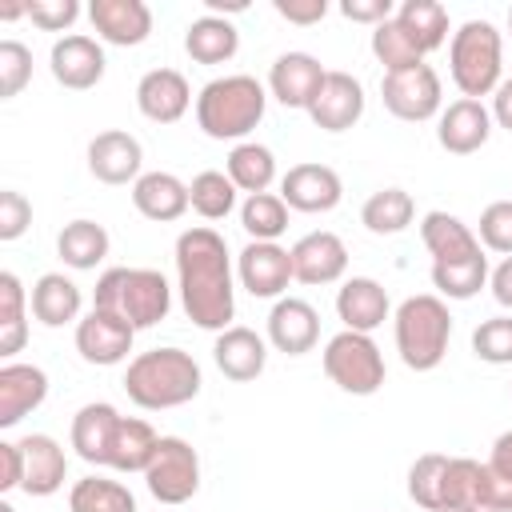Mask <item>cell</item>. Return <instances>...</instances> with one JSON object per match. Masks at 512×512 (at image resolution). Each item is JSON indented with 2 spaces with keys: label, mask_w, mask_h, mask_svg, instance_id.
<instances>
[{
  "label": "cell",
  "mask_w": 512,
  "mask_h": 512,
  "mask_svg": "<svg viewBox=\"0 0 512 512\" xmlns=\"http://www.w3.org/2000/svg\"><path fill=\"white\" fill-rule=\"evenodd\" d=\"M176 292L184 316L204 332L232 328L236 316V276L228 244L216 228L196 224L176 236Z\"/></svg>",
  "instance_id": "6da1fadb"
},
{
  "label": "cell",
  "mask_w": 512,
  "mask_h": 512,
  "mask_svg": "<svg viewBox=\"0 0 512 512\" xmlns=\"http://www.w3.org/2000/svg\"><path fill=\"white\" fill-rule=\"evenodd\" d=\"M200 384H204V372L192 360V352H184V348L140 352L124 372L128 400L148 412H164V408H180V404L196 400Z\"/></svg>",
  "instance_id": "7a4b0ae2"
},
{
  "label": "cell",
  "mask_w": 512,
  "mask_h": 512,
  "mask_svg": "<svg viewBox=\"0 0 512 512\" xmlns=\"http://www.w3.org/2000/svg\"><path fill=\"white\" fill-rule=\"evenodd\" d=\"M264 108H268V88L248 72H232V76H216L200 88L196 124L212 140L244 144V136L264 120Z\"/></svg>",
  "instance_id": "3957f363"
},
{
  "label": "cell",
  "mask_w": 512,
  "mask_h": 512,
  "mask_svg": "<svg viewBox=\"0 0 512 512\" xmlns=\"http://www.w3.org/2000/svg\"><path fill=\"white\" fill-rule=\"evenodd\" d=\"M92 308L116 312L120 320H128L140 332V328L160 324L172 312V288H168L164 272H156V268H108L96 280Z\"/></svg>",
  "instance_id": "277c9868"
},
{
  "label": "cell",
  "mask_w": 512,
  "mask_h": 512,
  "mask_svg": "<svg viewBox=\"0 0 512 512\" xmlns=\"http://www.w3.org/2000/svg\"><path fill=\"white\" fill-rule=\"evenodd\" d=\"M392 336H396V352L412 372H432L440 368L448 340H452V316L448 304L432 292L408 296L396 316H392Z\"/></svg>",
  "instance_id": "5b68a950"
},
{
  "label": "cell",
  "mask_w": 512,
  "mask_h": 512,
  "mask_svg": "<svg viewBox=\"0 0 512 512\" xmlns=\"http://www.w3.org/2000/svg\"><path fill=\"white\" fill-rule=\"evenodd\" d=\"M448 72L460 96H492L504 80V40L492 20H464L448 44Z\"/></svg>",
  "instance_id": "8992f818"
},
{
  "label": "cell",
  "mask_w": 512,
  "mask_h": 512,
  "mask_svg": "<svg viewBox=\"0 0 512 512\" xmlns=\"http://www.w3.org/2000/svg\"><path fill=\"white\" fill-rule=\"evenodd\" d=\"M320 360H324V376L348 396H372L384 384V356L376 340L364 332H348V328L336 332L324 344Z\"/></svg>",
  "instance_id": "52a82bcc"
},
{
  "label": "cell",
  "mask_w": 512,
  "mask_h": 512,
  "mask_svg": "<svg viewBox=\"0 0 512 512\" xmlns=\"http://www.w3.org/2000/svg\"><path fill=\"white\" fill-rule=\"evenodd\" d=\"M144 484L168 508L188 504L196 496V488H200V456H196V448L184 436H160V448H156V456H152V464L144 472Z\"/></svg>",
  "instance_id": "ba28073f"
},
{
  "label": "cell",
  "mask_w": 512,
  "mask_h": 512,
  "mask_svg": "<svg viewBox=\"0 0 512 512\" xmlns=\"http://www.w3.org/2000/svg\"><path fill=\"white\" fill-rule=\"evenodd\" d=\"M380 100L396 120L420 124V120H432L444 112V84L432 64H416L404 72H384Z\"/></svg>",
  "instance_id": "9c48e42d"
},
{
  "label": "cell",
  "mask_w": 512,
  "mask_h": 512,
  "mask_svg": "<svg viewBox=\"0 0 512 512\" xmlns=\"http://www.w3.org/2000/svg\"><path fill=\"white\" fill-rule=\"evenodd\" d=\"M236 280L256 300H280L292 276V252L268 240H248L236 256Z\"/></svg>",
  "instance_id": "30bf717a"
},
{
  "label": "cell",
  "mask_w": 512,
  "mask_h": 512,
  "mask_svg": "<svg viewBox=\"0 0 512 512\" xmlns=\"http://www.w3.org/2000/svg\"><path fill=\"white\" fill-rule=\"evenodd\" d=\"M132 340H136V328L116 312L92 308L88 316L76 320V352L84 364H96V368L124 364L132 352Z\"/></svg>",
  "instance_id": "8fae6325"
},
{
  "label": "cell",
  "mask_w": 512,
  "mask_h": 512,
  "mask_svg": "<svg viewBox=\"0 0 512 512\" xmlns=\"http://www.w3.org/2000/svg\"><path fill=\"white\" fill-rule=\"evenodd\" d=\"M48 68H52V80H56V84H64V88H72V92H88V88H96V84L104 80L108 60H104L100 40H92V36H84V32H68V36H60V40L52 44Z\"/></svg>",
  "instance_id": "7c38bea8"
},
{
  "label": "cell",
  "mask_w": 512,
  "mask_h": 512,
  "mask_svg": "<svg viewBox=\"0 0 512 512\" xmlns=\"http://www.w3.org/2000/svg\"><path fill=\"white\" fill-rule=\"evenodd\" d=\"M308 116L320 132H348L364 116V84L352 72L328 68L316 100L308 104Z\"/></svg>",
  "instance_id": "4fadbf2b"
},
{
  "label": "cell",
  "mask_w": 512,
  "mask_h": 512,
  "mask_svg": "<svg viewBox=\"0 0 512 512\" xmlns=\"http://www.w3.org/2000/svg\"><path fill=\"white\" fill-rule=\"evenodd\" d=\"M144 148L132 132L124 128H108L100 136H92L88 144V172L100 184H136L144 172Z\"/></svg>",
  "instance_id": "5bb4252c"
},
{
  "label": "cell",
  "mask_w": 512,
  "mask_h": 512,
  "mask_svg": "<svg viewBox=\"0 0 512 512\" xmlns=\"http://www.w3.org/2000/svg\"><path fill=\"white\" fill-rule=\"evenodd\" d=\"M288 252H292V276H296L300 284H308V288H316V284H336V280L348 272V248H344V240H340L336 232H328V228L300 236Z\"/></svg>",
  "instance_id": "9a60e30c"
},
{
  "label": "cell",
  "mask_w": 512,
  "mask_h": 512,
  "mask_svg": "<svg viewBox=\"0 0 512 512\" xmlns=\"http://www.w3.org/2000/svg\"><path fill=\"white\" fill-rule=\"evenodd\" d=\"M328 68L312 52H284L268 68V96H276L284 108H304L316 100Z\"/></svg>",
  "instance_id": "2e32d148"
},
{
  "label": "cell",
  "mask_w": 512,
  "mask_h": 512,
  "mask_svg": "<svg viewBox=\"0 0 512 512\" xmlns=\"http://www.w3.org/2000/svg\"><path fill=\"white\" fill-rule=\"evenodd\" d=\"M280 200L296 212H332L344 200V184L328 164H292L280 180Z\"/></svg>",
  "instance_id": "e0dca14e"
},
{
  "label": "cell",
  "mask_w": 512,
  "mask_h": 512,
  "mask_svg": "<svg viewBox=\"0 0 512 512\" xmlns=\"http://www.w3.org/2000/svg\"><path fill=\"white\" fill-rule=\"evenodd\" d=\"M320 340V312L300 296H280L268 312V344L284 356H304Z\"/></svg>",
  "instance_id": "ac0fdd59"
},
{
  "label": "cell",
  "mask_w": 512,
  "mask_h": 512,
  "mask_svg": "<svg viewBox=\"0 0 512 512\" xmlns=\"http://www.w3.org/2000/svg\"><path fill=\"white\" fill-rule=\"evenodd\" d=\"M88 20L104 44L136 48L152 36V8L144 0H92Z\"/></svg>",
  "instance_id": "d6986e66"
},
{
  "label": "cell",
  "mask_w": 512,
  "mask_h": 512,
  "mask_svg": "<svg viewBox=\"0 0 512 512\" xmlns=\"http://www.w3.org/2000/svg\"><path fill=\"white\" fill-rule=\"evenodd\" d=\"M492 136V112L484 108V100H452L444 112H440V124H436V140L444 152L452 156H472L488 144Z\"/></svg>",
  "instance_id": "ffe728a7"
},
{
  "label": "cell",
  "mask_w": 512,
  "mask_h": 512,
  "mask_svg": "<svg viewBox=\"0 0 512 512\" xmlns=\"http://www.w3.org/2000/svg\"><path fill=\"white\" fill-rule=\"evenodd\" d=\"M136 108L152 124H176L192 108V88L176 68H152L136 84Z\"/></svg>",
  "instance_id": "44dd1931"
},
{
  "label": "cell",
  "mask_w": 512,
  "mask_h": 512,
  "mask_svg": "<svg viewBox=\"0 0 512 512\" xmlns=\"http://www.w3.org/2000/svg\"><path fill=\"white\" fill-rule=\"evenodd\" d=\"M388 312H392L388 292H384V284L372 280V276H348V280L340 284V292H336V316H340V324H344L348 332L372 336V332L388 320Z\"/></svg>",
  "instance_id": "7402d4cb"
},
{
  "label": "cell",
  "mask_w": 512,
  "mask_h": 512,
  "mask_svg": "<svg viewBox=\"0 0 512 512\" xmlns=\"http://www.w3.org/2000/svg\"><path fill=\"white\" fill-rule=\"evenodd\" d=\"M212 360H216V368H220L228 380L248 384V380H256V376L264 372V364H268V340H264L260 332L244 328V324H232V328L216 332Z\"/></svg>",
  "instance_id": "603a6c76"
},
{
  "label": "cell",
  "mask_w": 512,
  "mask_h": 512,
  "mask_svg": "<svg viewBox=\"0 0 512 512\" xmlns=\"http://www.w3.org/2000/svg\"><path fill=\"white\" fill-rule=\"evenodd\" d=\"M48 396V372L36 364L8 360L0 368V428H16Z\"/></svg>",
  "instance_id": "cb8c5ba5"
},
{
  "label": "cell",
  "mask_w": 512,
  "mask_h": 512,
  "mask_svg": "<svg viewBox=\"0 0 512 512\" xmlns=\"http://www.w3.org/2000/svg\"><path fill=\"white\" fill-rule=\"evenodd\" d=\"M20 448H24V484H20V492H28V496L60 492L64 480H68V456H64L60 440L48 436V432H32V436L20 440Z\"/></svg>",
  "instance_id": "d4e9b609"
},
{
  "label": "cell",
  "mask_w": 512,
  "mask_h": 512,
  "mask_svg": "<svg viewBox=\"0 0 512 512\" xmlns=\"http://www.w3.org/2000/svg\"><path fill=\"white\" fill-rule=\"evenodd\" d=\"M132 204L144 220H156V224H172L180 220L188 208H192V196H188V184L172 172H144L136 184H132Z\"/></svg>",
  "instance_id": "484cf974"
},
{
  "label": "cell",
  "mask_w": 512,
  "mask_h": 512,
  "mask_svg": "<svg viewBox=\"0 0 512 512\" xmlns=\"http://www.w3.org/2000/svg\"><path fill=\"white\" fill-rule=\"evenodd\" d=\"M420 240L432 256V264H448V260H468V256H480V240L476 232L452 216V212H424L420 220Z\"/></svg>",
  "instance_id": "4316f807"
},
{
  "label": "cell",
  "mask_w": 512,
  "mask_h": 512,
  "mask_svg": "<svg viewBox=\"0 0 512 512\" xmlns=\"http://www.w3.org/2000/svg\"><path fill=\"white\" fill-rule=\"evenodd\" d=\"M32 316L44 324V328H64L72 320H80V308H84V296H80V284L68 280L64 272H44L36 284H32Z\"/></svg>",
  "instance_id": "83f0119b"
},
{
  "label": "cell",
  "mask_w": 512,
  "mask_h": 512,
  "mask_svg": "<svg viewBox=\"0 0 512 512\" xmlns=\"http://www.w3.org/2000/svg\"><path fill=\"white\" fill-rule=\"evenodd\" d=\"M120 424V412L108 400H92L72 416V448L84 464H108L112 432Z\"/></svg>",
  "instance_id": "f1b7e54d"
},
{
  "label": "cell",
  "mask_w": 512,
  "mask_h": 512,
  "mask_svg": "<svg viewBox=\"0 0 512 512\" xmlns=\"http://www.w3.org/2000/svg\"><path fill=\"white\" fill-rule=\"evenodd\" d=\"M160 448V432L140 416H120L108 448V468L116 472H148L152 456Z\"/></svg>",
  "instance_id": "f546056e"
},
{
  "label": "cell",
  "mask_w": 512,
  "mask_h": 512,
  "mask_svg": "<svg viewBox=\"0 0 512 512\" xmlns=\"http://www.w3.org/2000/svg\"><path fill=\"white\" fill-rule=\"evenodd\" d=\"M240 48V32L228 16H200L188 24L184 32V52L196 60V64H228Z\"/></svg>",
  "instance_id": "4dcf8cb0"
},
{
  "label": "cell",
  "mask_w": 512,
  "mask_h": 512,
  "mask_svg": "<svg viewBox=\"0 0 512 512\" xmlns=\"http://www.w3.org/2000/svg\"><path fill=\"white\" fill-rule=\"evenodd\" d=\"M108 248H112V240H108L104 224H96V220H88V216L64 224L60 236H56V252H60V260H64L68 268H76V272L96 268V264L108 256Z\"/></svg>",
  "instance_id": "1f68e13d"
},
{
  "label": "cell",
  "mask_w": 512,
  "mask_h": 512,
  "mask_svg": "<svg viewBox=\"0 0 512 512\" xmlns=\"http://www.w3.org/2000/svg\"><path fill=\"white\" fill-rule=\"evenodd\" d=\"M396 20L424 56L448 44V8L440 0H404L396 8Z\"/></svg>",
  "instance_id": "d6a6232c"
},
{
  "label": "cell",
  "mask_w": 512,
  "mask_h": 512,
  "mask_svg": "<svg viewBox=\"0 0 512 512\" xmlns=\"http://www.w3.org/2000/svg\"><path fill=\"white\" fill-rule=\"evenodd\" d=\"M228 180H232L240 192H248V196L268 192L272 180H276V156H272V148H268V144H256V140L236 144V148L228 152Z\"/></svg>",
  "instance_id": "836d02e7"
},
{
  "label": "cell",
  "mask_w": 512,
  "mask_h": 512,
  "mask_svg": "<svg viewBox=\"0 0 512 512\" xmlns=\"http://www.w3.org/2000/svg\"><path fill=\"white\" fill-rule=\"evenodd\" d=\"M444 512H484V464L472 456H448Z\"/></svg>",
  "instance_id": "e575fe53"
},
{
  "label": "cell",
  "mask_w": 512,
  "mask_h": 512,
  "mask_svg": "<svg viewBox=\"0 0 512 512\" xmlns=\"http://www.w3.org/2000/svg\"><path fill=\"white\" fill-rule=\"evenodd\" d=\"M412 216H416V204H412V196L404 188H380L360 208V224L372 236H396V232H404L412 224Z\"/></svg>",
  "instance_id": "d590c367"
},
{
  "label": "cell",
  "mask_w": 512,
  "mask_h": 512,
  "mask_svg": "<svg viewBox=\"0 0 512 512\" xmlns=\"http://www.w3.org/2000/svg\"><path fill=\"white\" fill-rule=\"evenodd\" d=\"M68 512H136V496L108 476H84L68 492Z\"/></svg>",
  "instance_id": "8d00e7d4"
},
{
  "label": "cell",
  "mask_w": 512,
  "mask_h": 512,
  "mask_svg": "<svg viewBox=\"0 0 512 512\" xmlns=\"http://www.w3.org/2000/svg\"><path fill=\"white\" fill-rule=\"evenodd\" d=\"M28 292L16 272H0V356H16L28 340V320H24Z\"/></svg>",
  "instance_id": "74e56055"
},
{
  "label": "cell",
  "mask_w": 512,
  "mask_h": 512,
  "mask_svg": "<svg viewBox=\"0 0 512 512\" xmlns=\"http://www.w3.org/2000/svg\"><path fill=\"white\" fill-rule=\"evenodd\" d=\"M488 284V256H468V260H448V264H432V288L440 292V300H472L480 288Z\"/></svg>",
  "instance_id": "f35d334b"
},
{
  "label": "cell",
  "mask_w": 512,
  "mask_h": 512,
  "mask_svg": "<svg viewBox=\"0 0 512 512\" xmlns=\"http://www.w3.org/2000/svg\"><path fill=\"white\" fill-rule=\"evenodd\" d=\"M240 228H244L252 240L276 244V240L288 232V204H284L276 192L244 196V204H240Z\"/></svg>",
  "instance_id": "ab89813d"
},
{
  "label": "cell",
  "mask_w": 512,
  "mask_h": 512,
  "mask_svg": "<svg viewBox=\"0 0 512 512\" xmlns=\"http://www.w3.org/2000/svg\"><path fill=\"white\" fill-rule=\"evenodd\" d=\"M444 472H448V456L444 452H424L412 460L408 468V496L416 508L424 512H444Z\"/></svg>",
  "instance_id": "60d3db41"
},
{
  "label": "cell",
  "mask_w": 512,
  "mask_h": 512,
  "mask_svg": "<svg viewBox=\"0 0 512 512\" xmlns=\"http://www.w3.org/2000/svg\"><path fill=\"white\" fill-rule=\"evenodd\" d=\"M236 184L228 180V172H216V168H204L192 176L188 184V196H192V212H200L204 220H224L232 208H236Z\"/></svg>",
  "instance_id": "b9f144b4"
},
{
  "label": "cell",
  "mask_w": 512,
  "mask_h": 512,
  "mask_svg": "<svg viewBox=\"0 0 512 512\" xmlns=\"http://www.w3.org/2000/svg\"><path fill=\"white\" fill-rule=\"evenodd\" d=\"M372 56L384 64V72H404V68L424 64V52L412 44V36L400 28L396 16L372 28Z\"/></svg>",
  "instance_id": "7bdbcfd3"
},
{
  "label": "cell",
  "mask_w": 512,
  "mask_h": 512,
  "mask_svg": "<svg viewBox=\"0 0 512 512\" xmlns=\"http://www.w3.org/2000/svg\"><path fill=\"white\" fill-rule=\"evenodd\" d=\"M472 352L484 364H512V316L480 320L472 332Z\"/></svg>",
  "instance_id": "ee69618b"
},
{
  "label": "cell",
  "mask_w": 512,
  "mask_h": 512,
  "mask_svg": "<svg viewBox=\"0 0 512 512\" xmlns=\"http://www.w3.org/2000/svg\"><path fill=\"white\" fill-rule=\"evenodd\" d=\"M28 80H32V48L20 40H0V100L20 96Z\"/></svg>",
  "instance_id": "f6af8a7d"
},
{
  "label": "cell",
  "mask_w": 512,
  "mask_h": 512,
  "mask_svg": "<svg viewBox=\"0 0 512 512\" xmlns=\"http://www.w3.org/2000/svg\"><path fill=\"white\" fill-rule=\"evenodd\" d=\"M476 240H480L488 252L512 256V200H492V204L480 212V232H476Z\"/></svg>",
  "instance_id": "bcb514c9"
},
{
  "label": "cell",
  "mask_w": 512,
  "mask_h": 512,
  "mask_svg": "<svg viewBox=\"0 0 512 512\" xmlns=\"http://www.w3.org/2000/svg\"><path fill=\"white\" fill-rule=\"evenodd\" d=\"M28 20L44 32H68L80 20L76 0H28Z\"/></svg>",
  "instance_id": "7dc6e473"
},
{
  "label": "cell",
  "mask_w": 512,
  "mask_h": 512,
  "mask_svg": "<svg viewBox=\"0 0 512 512\" xmlns=\"http://www.w3.org/2000/svg\"><path fill=\"white\" fill-rule=\"evenodd\" d=\"M32 224V204L16 192V188H4L0 192V240H20Z\"/></svg>",
  "instance_id": "c3c4849f"
},
{
  "label": "cell",
  "mask_w": 512,
  "mask_h": 512,
  "mask_svg": "<svg viewBox=\"0 0 512 512\" xmlns=\"http://www.w3.org/2000/svg\"><path fill=\"white\" fill-rule=\"evenodd\" d=\"M340 16L352 20V24H384L396 16V4L392 0H340Z\"/></svg>",
  "instance_id": "681fc988"
},
{
  "label": "cell",
  "mask_w": 512,
  "mask_h": 512,
  "mask_svg": "<svg viewBox=\"0 0 512 512\" xmlns=\"http://www.w3.org/2000/svg\"><path fill=\"white\" fill-rule=\"evenodd\" d=\"M272 8H276V16H284L288 24H300V28L320 24L328 16V0H272Z\"/></svg>",
  "instance_id": "f907efd6"
},
{
  "label": "cell",
  "mask_w": 512,
  "mask_h": 512,
  "mask_svg": "<svg viewBox=\"0 0 512 512\" xmlns=\"http://www.w3.org/2000/svg\"><path fill=\"white\" fill-rule=\"evenodd\" d=\"M24 484V448L20 440H0V492Z\"/></svg>",
  "instance_id": "816d5d0a"
},
{
  "label": "cell",
  "mask_w": 512,
  "mask_h": 512,
  "mask_svg": "<svg viewBox=\"0 0 512 512\" xmlns=\"http://www.w3.org/2000/svg\"><path fill=\"white\" fill-rule=\"evenodd\" d=\"M488 288H492L496 304L512 312V256H504V260H500V264L488 272Z\"/></svg>",
  "instance_id": "f5cc1de1"
},
{
  "label": "cell",
  "mask_w": 512,
  "mask_h": 512,
  "mask_svg": "<svg viewBox=\"0 0 512 512\" xmlns=\"http://www.w3.org/2000/svg\"><path fill=\"white\" fill-rule=\"evenodd\" d=\"M492 124H500V128H508L512 132V76H504L500 84H496V92H492Z\"/></svg>",
  "instance_id": "db71d44e"
},
{
  "label": "cell",
  "mask_w": 512,
  "mask_h": 512,
  "mask_svg": "<svg viewBox=\"0 0 512 512\" xmlns=\"http://www.w3.org/2000/svg\"><path fill=\"white\" fill-rule=\"evenodd\" d=\"M492 472H500V476H508L512 480V428L508 432H500L496 440H492V452H488V460H484Z\"/></svg>",
  "instance_id": "11a10c76"
},
{
  "label": "cell",
  "mask_w": 512,
  "mask_h": 512,
  "mask_svg": "<svg viewBox=\"0 0 512 512\" xmlns=\"http://www.w3.org/2000/svg\"><path fill=\"white\" fill-rule=\"evenodd\" d=\"M204 4H208V12H212V16H220V12L228 16V12H244V8H248L244 0H232V4H224V0H204Z\"/></svg>",
  "instance_id": "9f6ffc18"
},
{
  "label": "cell",
  "mask_w": 512,
  "mask_h": 512,
  "mask_svg": "<svg viewBox=\"0 0 512 512\" xmlns=\"http://www.w3.org/2000/svg\"><path fill=\"white\" fill-rule=\"evenodd\" d=\"M0 512H16V508H12V504H8V500H0Z\"/></svg>",
  "instance_id": "6f0895ef"
},
{
  "label": "cell",
  "mask_w": 512,
  "mask_h": 512,
  "mask_svg": "<svg viewBox=\"0 0 512 512\" xmlns=\"http://www.w3.org/2000/svg\"><path fill=\"white\" fill-rule=\"evenodd\" d=\"M508 32H512V8H508Z\"/></svg>",
  "instance_id": "680465c9"
}]
</instances>
